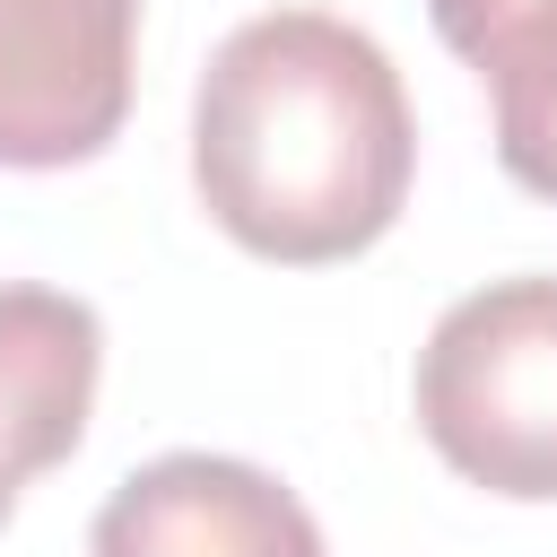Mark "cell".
<instances>
[{
    "label": "cell",
    "mask_w": 557,
    "mask_h": 557,
    "mask_svg": "<svg viewBox=\"0 0 557 557\" xmlns=\"http://www.w3.org/2000/svg\"><path fill=\"white\" fill-rule=\"evenodd\" d=\"M418 426L487 496H557V278H487L418 348Z\"/></svg>",
    "instance_id": "7a4b0ae2"
},
{
    "label": "cell",
    "mask_w": 557,
    "mask_h": 557,
    "mask_svg": "<svg viewBox=\"0 0 557 557\" xmlns=\"http://www.w3.org/2000/svg\"><path fill=\"white\" fill-rule=\"evenodd\" d=\"M131 52L139 0H0V165L104 157L131 113Z\"/></svg>",
    "instance_id": "3957f363"
},
{
    "label": "cell",
    "mask_w": 557,
    "mask_h": 557,
    "mask_svg": "<svg viewBox=\"0 0 557 557\" xmlns=\"http://www.w3.org/2000/svg\"><path fill=\"white\" fill-rule=\"evenodd\" d=\"M513 9H522V0H426L435 35H444V44L461 52V61H470V52H479V44H487V35H496V26L513 17Z\"/></svg>",
    "instance_id": "52a82bcc"
},
{
    "label": "cell",
    "mask_w": 557,
    "mask_h": 557,
    "mask_svg": "<svg viewBox=\"0 0 557 557\" xmlns=\"http://www.w3.org/2000/svg\"><path fill=\"white\" fill-rule=\"evenodd\" d=\"M418 122L392 52L331 9L244 17L191 96L200 209L261 261L322 270L392 235Z\"/></svg>",
    "instance_id": "6da1fadb"
},
{
    "label": "cell",
    "mask_w": 557,
    "mask_h": 557,
    "mask_svg": "<svg viewBox=\"0 0 557 557\" xmlns=\"http://www.w3.org/2000/svg\"><path fill=\"white\" fill-rule=\"evenodd\" d=\"M470 70L487 78V104H496V165L557 200V0H522L479 52Z\"/></svg>",
    "instance_id": "8992f818"
},
{
    "label": "cell",
    "mask_w": 557,
    "mask_h": 557,
    "mask_svg": "<svg viewBox=\"0 0 557 557\" xmlns=\"http://www.w3.org/2000/svg\"><path fill=\"white\" fill-rule=\"evenodd\" d=\"M104 374V322L61 287H0V522L17 496L78 453Z\"/></svg>",
    "instance_id": "5b68a950"
},
{
    "label": "cell",
    "mask_w": 557,
    "mask_h": 557,
    "mask_svg": "<svg viewBox=\"0 0 557 557\" xmlns=\"http://www.w3.org/2000/svg\"><path fill=\"white\" fill-rule=\"evenodd\" d=\"M87 557H322V522L235 453H165L104 496Z\"/></svg>",
    "instance_id": "277c9868"
}]
</instances>
